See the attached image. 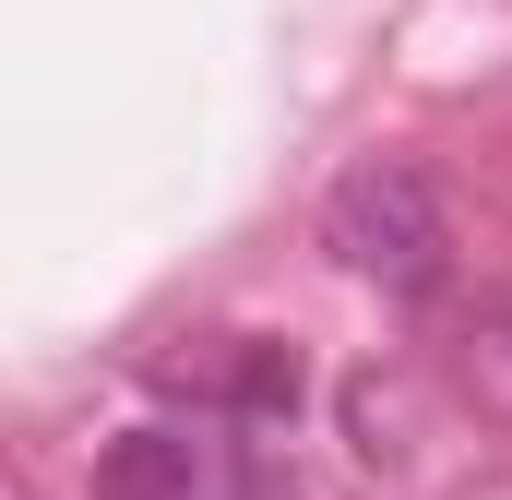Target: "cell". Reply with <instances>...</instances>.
I'll return each instance as SVG.
<instances>
[{
  "label": "cell",
  "instance_id": "cell-2",
  "mask_svg": "<svg viewBox=\"0 0 512 500\" xmlns=\"http://www.w3.org/2000/svg\"><path fill=\"white\" fill-rule=\"evenodd\" d=\"M96 489L108 500H203L215 489V453H203L191 429H120L108 465H96Z\"/></svg>",
  "mask_w": 512,
  "mask_h": 500
},
{
  "label": "cell",
  "instance_id": "cell-3",
  "mask_svg": "<svg viewBox=\"0 0 512 500\" xmlns=\"http://www.w3.org/2000/svg\"><path fill=\"white\" fill-rule=\"evenodd\" d=\"M227 393H239L251 417H286V405H298V358H286V346H251V358L227 370Z\"/></svg>",
  "mask_w": 512,
  "mask_h": 500
},
{
  "label": "cell",
  "instance_id": "cell-1",
  "mask_svg": "<svg viewBox=\"0 0 512 500\" xmlns=\"http://www.w3.org/2000/svg\"><path fill=\"white\" fill-rule=\"evenodd\" d=\"M322 250H334L358 286H382V298H441V274H453V215H441V191H429L417 167L370 155V167L334 179Z\"/></svg>",
  "mask_w": 512,
  "mask_h": 500
}]
</instances>
